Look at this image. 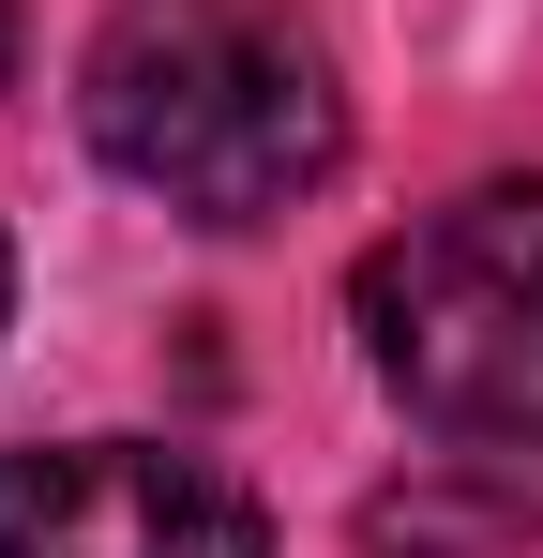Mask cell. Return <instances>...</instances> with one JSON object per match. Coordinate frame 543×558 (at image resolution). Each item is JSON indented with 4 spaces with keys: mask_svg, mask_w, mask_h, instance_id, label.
<instances>
[{
    "mask_svg": "<svg viewBox=\"0 0 543 558\" xmlns=\"http://www.w3.org/2000/svg\"><path fill=\"white\" fill-rule=\"evenodd\" d=\"M0 558H272V529L212 453L61 438V453H0Z\"/></svg>",
    "mask_w": 543,
    "mask_h": 558,
    "instance_id": "3",
    "label": "cell"
},
{
    "mask_svg": "<svg viewBox=\"0 0 543 558\" xmlns=\"http://www.w3.org/2000/svg\"><path fill=\"white\" fill-rule=\"evenodd\" d=\"M348 302H362L377 392L423 438H468V453L543 438V182H468L438 211H408Z\"/></svg>",
    "mask_w": 543,
    "mask_h": 558,
    "instance_id": "2",
    "label": "cell"
},
{
    "mask_svg": "<svg viewBox=\"0 0 543 558\" xmlns=\"http://www.w3.org/2000/svg\"><path fill=\"white\" fill-rule=\"evenodd\" d=\"M0 76H15V0H0Z\"/></svg>",
    "mask_w": 543,
    "mask_h": 558,
    "instance_id": "4",
    "label": "cell"
},
{
    "mask_svg": "<svg viewBox=\"0 0 543 558\" xmlns=\"http://www.w3.org/2000/svg\"><path fill=\"white\" fill-rule=\"evenodd\" d=\"M76 121L181 227H272L348 167L333 46L287 0H121L76 76Z\"/></svg>",
    "mask_w": 543,
    "mask_h": 558,
    "instance_id": "1",
    "label": "cell"
},
{
    "mask_svg": "<svg viewBox=\"0 0 543 558\" xmlns=\"http://www.w3.org/2000/svg\"><path fill=\"white\" fill-rule=\"evenodd\" d=\"M0 317H15V257H0Z\"/></svg>",
    "mask_w": 543,
    "mask_h": 558,
    "instance_id": "5",
    "label": "cell"
}]
</instances>
